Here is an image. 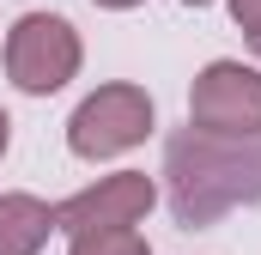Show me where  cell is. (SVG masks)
Listing matches in <instances>:
<instances>
[{"instance_id":"9c48e42d","label":"cell","mask_w":261,"mask_h":255,"mask_svg":"<svg viewBox=\"0 0 261 255\" xmlns=\"http://www.w3.org/2000/svg\"><path fill=\"white\" fill-rule=\"evenodd\" d=\"M103 6H134V0H103Z\"/></svg>"},{"instance_id":"30bf717a","label":"cell","mask_w":261,"mask_h":255,"mask_svg":"<svg viewBox=\"0 0 261 255\" xmlns=\"http://www.w3.org/2000/svg\"><path fill=\"white\" fill-rule=\"evenodd\" d=\"M189 6H206V0H189Z\"/></svg>"},{"instance_id":"8fae6325","label":"cell","mask_w":261,"mask_h":255,"mask_svg":"<svg viewBox=\"0 0 261 255\" xmlns=\"http://www.w3.org/2000/svg\"><path fill=\"white\" fill-rule=\"evenodd\" d=\"M255 49H261V31H255Z\"/></svg>"},{"instance_id":"7a4b0ae2","label":"cell","mask_w":261,"mask_h":255,"mask_svg":"<svg viewBox=\"0 0 261 255\" xmlns=\"http://www.w3.org/2000/svg\"><path fill=\"white\" fill-rule=\"evenodd\" d=\"M6 61H12V79L24 91H55V85H67V73L79 61V43H73V31H67L61 18L31 12V18H18Z\"/></svg>"},{"instance_id":"ba28073f","label":"cell","mask_w":261,"mask_h":255,"mask_svg":"<svg viewBox=\"0 0 261 255\" xmlns=\"http://www.w3.org/2000/svg\"><path fill=\"white\" fill-rule=\"evenodd\" d=\"M6 128H12V122H6V116H0V152H6Z\"/></svg>"},{"instance_id":"6da1fadb","label":"cell","mask_w":261,"mask_h":255,"mask_svg":"<svg viewBox=\"0 0 261 255\" xmlns=\"http://www.w3.org/2000/svg\"><path fill=\"white\" fill-rule=\"evenodd\" d=\"M170 170H206V176H176V213L200 225V219H213L219 207H231V200H249L261 194V146L249 152H231V146H219V140H176L170 146Z\"/></svg>"},{"instance_id":"52a82bcc","label":"cell","mask_w":261,"mask_h":255,"mask_svg":"<svg viewBox=\"0 0 261 255\" xmlns=\"http://www.w3.org/2000/svg\"><path fill=\"white\" fill-rule=\"evenodd\" d=\"M231 6H237V18H243L249 31H261V0H231Z\"/></svg>"},{"instance_id":"277c9868","label":"cell","mask_w":261,"mask_h":255,"mask_svg":"<svg viewBox=\"0 0 261 255\" xmlns=\"http://www.w3.org/2000/svg\"><path fill=\"white\" fill-rule=\"evenodd\" d=\"M195 116L206 128H231V134L255 128L261 122V73H243L231 61L206 67L200 85H195Z\"/></svg>"},{"instance_id":"8992f818","label":"cell","mask_w":261,"mask_h":255,"mask_svg":"<svg viewBox=\"0 0 261 255\" xmlns=\"http://www.w3.org/2000/svg\"><path fill=\"white\" fill-rule=\"evenodd\" d=\"M73 255H146V243L128 237V231H97V237H85Z\"/></svg>"},{"instance_id":"3957f363","label":"cell","mask_w":261,"mask_h":255,"mask_svg":"<svg viewBox=\"0 0 261 255\" xmlns=\"http://www.w3.org/2000/svg\"><path fill=\"white\" fill-rule=\"evenodd\" d=\"M146 128H152V104L128 85H110L73 116V152L79 158H110V152L134 146Z\"/></svg>"},{"instance_id":"5b68a950","label":"cell","mask_w":261,"mask_h":255,"mask_svg":"<svg viewBox=\"0 0 261 255\" xmlns=\"http://www.w3.org/2000/svg\"><path fill=\"white\" fill-rule=\"evenodd\" d=\"M146 207H152L146 176H110L103 189H91V194H79V200H67L55 219H61L67 231H122V225H134Z\"/></svg>"}]
</instances>
